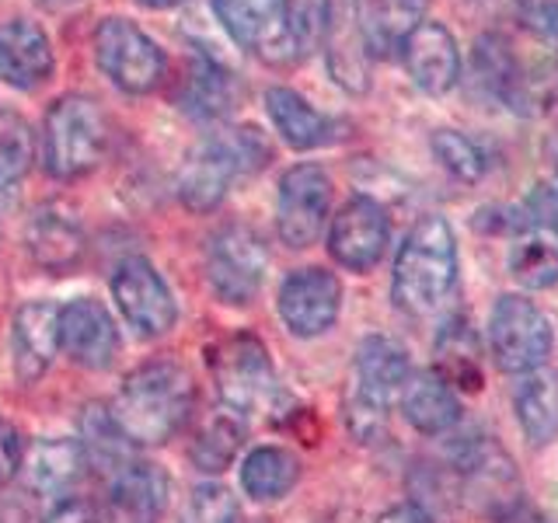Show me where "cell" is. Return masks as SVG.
<instances>
[{"label":"cell","instance_id":"39","mask_svg":"<svg viewBox=\"0 0 558 523\" xmlns=\"http://www.w3.org/2000/svg\"><path fill=\"white\" fill-rule=\"evenodd\" d=\"M43 523H101L98 510L84 499H63L49 510V516Z\"/></svg>","mask_w":558,"mask_h":523},{"label":"cell","instance_id":"41","mask_svg":"<svg viewBox=\"0 0 558 523\" xmlns=\"http://www.w3.org/2000/svg\"><path fill=\"white\" fill-rule=\"evenodd\" d=\"M496 523H548L545 516H541L534 506H527V502H513L510 510H502L499 516H496Z\"/></svg>","mask_w":558,"mask_h":523},{"label":"cell","instance_id":"35","mask_svg":"<svg viewBox=\"0 0 558 523\" xmlns=\"http://www.w3.org/2000/svg\"><path fill=\"white\" fill-rule=\"evenodd\" d=\"M32 130L22 115L14 112H0V196L25 179L32 168Z\"/></svg>","mask_w":558,"mask_h":523},{"label":"cell","instance_id":"20","mask_svg":"<svg viewBox=\"0 0 558 523\" xmlns=\"http://www.w3.org/2000/svg\"><path fill=\"white\" fill-rule=\"evenodd\" d=\"M510 231L513 241H510V255H506L510 276L527 293L551 290L558 283V223L513 220Z\"/></svg>","mask_w":558,"mask_h":523},{"label":"cell","instance_id":"13","mask_svg":"<svg viewBox=\"0 0 558 523\" xmlns=\"http://www.w3.org/2000/svg\"><path fill=\"white\" fill-rule=\"evenodd\" d=\"M342 307V283L328 269H296L279 287V318L296 339H318L336 325Z\"/></svg>","mask_w":558,"mask_h":523},{"label":"cell","instance_id":"38","mask_svg":"<svg viewBox=\"0 0 558 523\" xmlns=\"http://www.w3.org/2000/svg\"><path fill=\"white\" fill-rule=\"evenodd\" d=\"M22 467V436L0 415V485H8Z\"/></svg>","mask_w":558,"mask_h":523},{"label":"cell","instance_id":"21","mask_svg":"<svg viewBox=\"0 0 558 523\" xmlns=\"http://www.w3.org/2000/svg\"><path fill=\"white\" fill-rule=\"evenodd\" d=\"M14 374L25 384L39 380L60 349V307L32 301L14 314Z\"/></svg>","mask_w":558,"mask_h":523},{"label":"cell","instance_id":"31","mask_svg":"<svg viewBox=\"0 0 558 523\" xmlns=\"http://www.w3.org/2000/svg\"><path fill=\"white\" fill-rule=\"evenodd\" d=\"M81 450L84 461L98 471H122L130 458V440L112 418L109 405H87L81 415Z\"/></svg>","mask_w":558,"mask_h":523},{"label":"cell","instance_id":"2","mask_svg":"<svg viewBox=\"0 0 558 523\" xmlns=\"http://www.w3.org/2000/svg\"><path fill=\"white\" fill-rule=\"evenodd\" d=\"M458 269L461 258L453 227L444 217L429 214L401 241L391 272V301L412 318L440 311L458 283Z\"/></svg>","mask_w":558,"mask_h":523},{"label":"cell","instance_id":"7","mask_svg":"<svg viewBox=\"0 0 558 523\" xmlns=\"http://www.w3.org/2000/svg\"><path fill=\"white\" fill-rule=\"evenodd\" d=\"M209 374H214L220 401L231 412L258 415L276 409L279 384L269 349L262 345V339L248 336V331L227 336L209 349Z\"/></svg>","mask_w":558,"mask_h":523},{"label":"cell","instance_id":"5","mask_svg":"<svg viewBox=\"0 0 558 523\" xmlns=\"http://www.w3.org/2000/svg\"><path fill=\"white\" fill-rule=\"evenodd\" d=\"M471 77L488 101L513 115L545 112L558 95V70H527L513 42L499 32H482L475 39Z\"/></svg>","mask_w":558,"mask_h":523},{"label":"cell","instance_id":"6","mask_svg":"<svg viewBox=\"0 0 558 523\" xmlns=\"http://www.w3.org/2000/svg\"><path fill=\"white\" fill-rule=\"evenodd\" d=\"M109 144V122L87 95H63L52 101L43 122V165L52 179L74 182L95 171Z\"/></svg>","mask_w":558,"mask_h":523},{"label":"cell","instance_id":"42","mask_svg":"<svg viewBox=\"0 0 558 523\" xmlns=\"http://www.w3.org/2000/svg\"><path fill=\"white\" fill-rule=\"evenodd\" d=\"M0 523H32L28 506H25V502H17V499L0 502Z\"/></svg>","mask_w":558,"mask_h":523},{"label":"cell","instance_id":"25","mask_svg":"<svg viewBox=\"0 0 558 523\" xmlns=\"http://www.w3.org/2000/svg\"><path fill=\"white\" fill-rule=\"evenodd\" d=\"M398 398H401V412H405L409 426L426 436H444L450 429H458L461 423L458 391H453L436 370L409 374Z\"/></svg>","mask_w":558,"mask_h":523},{"label":"cell","instance_id":"16","mask_svg":"<svg viewBox=\"0 0 558 523\" xmlns=\"http://www.w3.org/2000/svg\"><path fill=\"white\" fill-rule=\"evenodd\" d=\"M60 345L70 360L87 366V370H105L119 353V331L112 314L95 296L70 301L66 307H60Z\"/></svg>","mask_w":558,"mask_h":523},{"label":"cell","instance_id":"26","mask_svg":"<svg viewBox=\"0 0 558 523\" xmlns=\"http://www.w3.org/2000/svg\"><path fill=\"white\" fill-rule=\"evenodd\" d=\"M513 412L531 447H548L558 440V374L551 366H537L520 377L513 388Z\"/></svg>","mask_w":558,"mask_h":523},{"label":"cell","instance_id":"23","mask_svg":"<svg viewBox=\"0 0 558 523\" xmlns=\"http://www.w3.org/2000/svg\"><path fill=\"white\" fill-rule=\"evenodd\" d=\"M168 478L154 464H126L105 499V523H157L165 513Z\"/></svg>","mask_w":558,"mask_h":523},{"label":"cell","instance_id":"18","mask_svg":"<svg viewBox=\"0 0 558 523\" xmlns=\"http://www.w3.org/2000/svg\"><path fill=\"white\" fill-rule=\"evenodd\" d=\"M266 112L272 119L276 133L296 150L328 147V144H336V139L345 136V122L342 119L318 112L304 95H296L293 87H269V92H266Z\"/></svg>","mask_w":558,"mask_h":523},{"label":"cell","instance_id":"10","mask_svg":"<svg viewBox=\"0 0 558 523\" xmlns=\"http://www.w3.org/2000/svg\"><path fill=\"white\" fill-rule=\"evenodd\" d=\"M269 269V252L252 227L227 223L206 244V283L223 304H248Z\"/></svg>","mask_w":558,"mask_h":523},{"label":"cell","instance_id":"12","mask_svg":"<svg viewBox=\"0 0 558 523\" xmlns=\"http://www.w3.org/2000/svg\"><path fill=\"white\" fill-rule=\"evenodd\" d=\"M391 220L371 196H353L328 227V255L349 272H371L388 252Z\"/></svg>","mask_w":558,"mask_h":523},{"label":"cell","instance_id":"34","mask_svg":"<svg viewBox=\"0 0 558 523\" xmlns=\"http://www.w3.org/2000/svg\"><path fill=\"white\" fill-rule=\"evenodd\" d=\"M429 150H433L436 161H440V168L447 174H453L458 182L475 185V182L485 179L488 154L482 150L478 139H471L468 133H461V130H436L429 136Z\"/></svg>","mask_w":558,"mask_h":523},{"label":"cell","instance_id":"28","mask_svg":"<svg viewBox=\"0 0 558 523\" xmlns=\"http://www.w3.org/2000/svg\"><path fill=\"white\" fill-rule=\"evenodd\" d=\"M436 353V366L433 370L440 374L453 391H478L482 388V345L471 321L464 314H453L440 325L433 342Z\"/></svg>","mask_w":558,"mask_h":523},{"label":"cell","instance_id":"14","mask_svg":"<svg viewBox=\"0 0 558 523\" xmlns=\"http://www.w3.org/2000/svg\"><path fill=\"white\" fill-rule=\"evenodd\" d=\"M112 296L119 311L126 314V321L147 339L165 336V331H171L174 318H179V307H174L168 283L147 258L122 262L112 276Z\"/></svg>","mask_w":558,"mask_h":523},{"label":"cell","instance_id":"24","mask_svg":"<svg viewBox=\"0 0 558 523\" xmlns=\"http://www.w3.org/2000/svg\"><path fill=\"white\" fill-rule=\"evenodd\" d=\"M429 0H366L360 8V35L371 60L401 52L409 35L426 22Z\"/></svg>","mask_w":558,"mask_h":523},{"label":"cell","instance_id":"36","mask_svg":"<svg viewBox=\"0 0 558 523\" xmlns=\"http://www.w3.org/2000/svg\"><path fill=\"white\" fill-rule=\"evenodd\" d=\"M238 516H241L238 499L231 496V488H223L217 482L199 485L182 510V523H238Z\"/></svg>","mask_w":558,"mask_h":523},{"label":"cell","instance_id":"17","mask_svg":"<svg viewBox=\"0 0 558 523\" xmlns=\"http://www.w3.org/2000/svg\"><path fill=\"white\" fill-rule=\"evenodd\" d=\"M214 11L238 46L262 52L266 60H293L283 39L279 0H214Z\"/></svg>","mask_w":558,"mask_h":523},{"label":"cell","instance_id":"37","mask_svg":"<svg viewBox=\"0 0 558 523\" xmlns=\"http://www.w3.org/2000/svg\"><path fill=\"white\" fill-rule=\"evenodd\" d=\"M527 28L537 35L545 49L551 52V60L558 66V0H545V4H534L527 14Z\"/></svg>","mask_w":558,"mask_h":523},{"label":"cell","instance_id":"4","mask_svg":"<svg viewBox=\"0 0 558 523\" xmlns=\"http://www.w3.org/2000/svg\"><path fill=\"white\" fill-rule=\"evenodd\" d=\"M269 161V144L255 126L227 130L220 136H206L203 144L189 154L179 174V196L196 214H209L238 174H255Z\"/></svg>","mask_w":558,"mask_h":523},{"label":"cell","instance_id":"3","mask_svg":"<svg viewBox=\"0 0 558 523\" xmlns=\"http://www.w3.org/2000/svg\"><path fill=\"white\" fill-rule=\"evenodd\" d=\"M409 353L391 336H366L353 360V388L345 398V426L360 443L388 429V412L409 380Z\"/></svg>","mask_w":558,"mask_h":523},{"label":"cell","instance_id":"19","mask_svg":"<svg viewBox=\"0 0 558 523\" xmlns=\"http://www.w3.org/2000/svg\"><path fill=\"white\" fill-rule=\"evenodd\" d=\"M52 46L46 39V32L25 22V17H14V22L0 25V77H4L11 87H22V92H32L52 77Z\"/></svg>","mask_w":558,"mask_h":523},{"label":"cell","instance_id":"44","mask_svg":"<svg viewBox=\"0 0 558 523\" xmlns=\"http://www.w3.org/2000/svg\"><path fill=\"white\" fill-rule=\"evenodd\" d=\"M144 8H154V11H165V8H174V4H182V0H140Z\"/></svg>","mask_w":558,"mask_h":523},{"label":"cell","instance_id":"11","mask_svg":"<svg viewBox=\"0 0 558 523\" xmlns=\"http://www.w3.org/2000/svg\"><path fill=\"white\" fill-rule=\"evenodd\" d=\"M331 214V179L318 165H296L279 182L276 231L287 248H311Z\"/></svg>","mask_w":558,"mask_h":523},{"label":"cell","instance_id":"15","mask_svg":"<svg viewBox=\"0 0 558 523\" xmlns=\"http://www.w3.org/2000/svg\"><path fill=\"white\" fill-rule=\"evenodd\" d=\"M401 63H405L412 84L423 95L440 98L453 92L461 81V49L453 32L440 22H423L405 46H401Z\"/></svg>","mask_w":558,"mask_h":523},{"label":"cell","instance_id":"43","mask_svg":"<svg viewBox=\"0 0 558 523\" xmlns=\"http://www.w3.org/2000/svg\"><path fill=\"white\" fill-rule=\"evenodd\" d=\"M545 157H548V165H551V171H555V182H558V126L548 133V139H545Z\"/></svg>","mask_w":558,"mask_h":523},{"label":"cell","instance_id":"22","mask_svg":"<svg viewBox=\"0 0 558 523\" xmlns=\"http://www.w3.org/2000/svg\"><path fill=\"white\" fill-rule=\"evenodd\" d=\"M28 255L46 272H66L84 258L87 238L81 220L63 206H43L28 223Z\"/></svg>","mask_w":558,"mask_h":523},{"label":"cell","instance_id":"9","mask_svg":"<svg viewBox=\"0 0 558 523\" xmlns=\"http://www.w3.org/2000/svg\"><path fill=\"white\" fill-rule=\"evenodd\" d=\"M95 63L105 77L130 95L154 92L168 70L165 49L126 17H105L95 28Z\"/></svg>","mask_w":558,"mask_h":523},{"label":"cell","instance_id":"30","mask_svg":"<svg viewBox=\"0 0 558 523\" xmlns=\"http://www.w3.org/2000/svg\"><path fill=\"white\" fill-rule=\"evenodd\" d=\"M301 478V461L287 447H258L241 464V485L252 499H283Z\"/></svg>","mask_w":558,"mask_h":523},{"label":"cell","instance_id":"29","mask_svg":"<svg viewBox=\"0 0 558 523\" xmlns=\"http://www.w3.org/2000/svg\"><path fill=\"white\" fill-rule=\"evenodd\" d=\"M174 101H179V109L185 115L199 122L223 119L231 112V101H234V81L227 74V66H220L217 60L196 57L185 70L179 92H174Z\"/></svg>","mask_w":558,"mask_h":523},{"label":"cell","instance_id":"33","mask_svg":"<svg viewBox=\"0 0 558 523\" xmlns=\"http://www.w3.org/2000/svg\"><path fill=\"white\" fill-rule=\"evenodd\" d=\"M241 440H244V429H241L238 418L234 415H217L196 433L189 458L203 471V475H220V471H227L234 464Z\"/></svg>","mask_w":558,"mask_h":523},{"label":"cell","instance_id":"1","mask_svg":"<svg viewBox=\"0 0 558 523\" xmlns=\"http://www.w3.org/2000/svg\"><path fill=\"white\" fill-rule=\"evenodd\" d=\"M192 401H196L192 377L179 363L161 360L140 366V370H133L122 380V388L112 401V418L126 433L130 443L157 447L168 443L189 423Z\"/></svg>","mask_w":558,"mask_h":523},{"label":"cell","instance_id":"27","mask_svg":"<svg viewBox=\"0 0 558 523\" xmlns=\"http://www.w3.org/2000/svg\"><path fill=\"white\" fill-rule=\"evenodd\" d=\"M84 450L77 440H39L32 443L28 453H22V475L25 485L39 496H63L74 488L84 475Z\"/></svg>","mask_w":558,"mask_h":523},{"label":"cell","instance_id":"40","mask_svg":"<svg viewBox=\"0 0 558 523\" xmlns=\"http://www.w3.org/2000/svg\"><path fill=\"white\" fill-rule=\"evenodd\" d=\"M374 523H433V513L418 502H398L391 510H384Z\"/></svg>","mask_w":558,"mask_h":523},{"label":"cell","instance_id":"8","mask_svg":"<svg viewBox=\"0 0 558 523\" xmlns=\"http://www.w3.org/2000/svg\"><path fill=\"white\" fill-rule=\"evenodd\" d=\"M555 349V331L548 314L531 296L502 293L488 311V353L502 374H531L537 366H548Z\"/></svg>","mask_w":558,"mask_h":523},{"label":"cell","instance_id":"32","mask_svg":"<svg viewBox=\"0 0 558 523\" xmlns=\"http://www.w3.org/2000/svg\"><path fill=\"white\" fill-rule=\"evenodd\" d=\"M279 14H283V39L293 60L322 49L328 42L331 17H336L331 0H279Z\"/></svg>","mask_w":558,"mask_h":523}]
</instances>
